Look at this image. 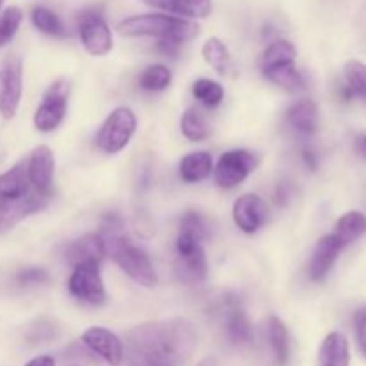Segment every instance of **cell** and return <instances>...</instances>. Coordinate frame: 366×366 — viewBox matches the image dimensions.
<instances>
[{"label": "cell", "mask_w": 366, "mask_h": 366, "mask_svg": "<svg viewBox=\"0 0 366 366\" xmlns=\"http://www.w3.org/2000/svg\"><path fill=\"white\" fill-rule=\"evenodd\" d=\"M2 4H4V0H0V9H2Z\"/></svg>", "instance_id": "44"}, {"label": "cell", "mask_w": 366, "mask_h": 366, "mask_svg": "<svg viewBox=\"0 0 366 366\" xmlns=\"http://www.w3.org/2000/svg\"><path fill=\"white\" fill-rule=\"evenodd\" d=\"M68 290L74 299L82 304H89V306H100L107 299L97 263L75 264L74 272L68 279Z\"/></svg>", "instance_id": "8"}, {"label": "cell", "mask_w": 366, "mask_h": 366, "mask_svg": "<svg viewBox=\"0 0 366 366\" xmlns=\"http://www.w3.org/2000/svg\"><path fill=\"white\" fill-rule=\"evenodd\" d=\"M213 174V157L206 150L192 152L184 156L179 163V175L184 182H200L206 181Z\"/></svg>", "instance_id": "21"}, {"label": "cell", "mask_w": 366, "mask_h": 366, "mask_svg": "<svg viewBox=\"0 0 366 366\" xmlns=\"http://www.w3.org/2000/svg\"><path fill=\"white\" fill-rule=\"evenodd\" d=\"M197 366H218V363H217V360H214V357H207V360L200 361V363Z\"/></svg>", "instance_id": "41"}, {"label": "cell", "mask_w": 366, "mask_h": 366, "mask_svg": "<svg viewBox=\"0 0 366 366\" xmlns=\"http://www.w3.org/2000/svg\"><path fill=\"white\" fill-rule=\"evenodd\" d=\"M66 261L75 267V264L81 263H97L100 264V261L106 256V250H104V238L100 234H86L82 238L75 239L70 245L66 247Z\"/></svg>", "instance_id": "16"}, {"label": "cell", "mask_w": 366, "mask_h": 366, "mask_svg": "<svg viewBox=\"0 0 366 366\" xmlns=\"http://www.w3.org/2000/svg\"><path fill=\"white\" fill-rule=\"evenodd\" d=\"M181 131L189 142H202V139H206L211 134L209 124L202 117V113L195 109V107H189V109L184 111L181 120Z\"/></svg>", "instance_id": "27"}, {"label": "cell", "mask_w": 366, "mask_h": 366, "mask_svg": "<svg viewBox=\"0 0 366 366\" xmlns=\"http://www.w3.org/2000/svg\"><path fill=\"white\" fill-rule=\"evenodd\" d=\"M354 331H356L357 347L366 357V307H361L354 315Z\"/></svg>", "instance_id": "36"}, {"label": "cell", "mask_w": 366, "mask_h": 366, "mask_svg": "<svg viewBox=\"0 0 366 366\" xmlns=\"http://www.w3.org/2000/svg\"><path fill=\"white\" fill-rule=\"evenodd\" d=\"M225 332L229 342L234 345H247L252 342V324L242 307H238V300H225Z\"/></svg>", "instance_id": "18"}, {"label": "cell", "mask_w": 366, "mask_h": 366, "mask_svg": "<svg viewBox=\"0 0 366 366\" xmlns=\"http://www.w3.org/2000/svg\"><path fill=\"white\" fill-rule=\"evenodd\" d=\"M24 89V64L16 54H7L0 63V114L11 120L16 114Z\"/></svg>", "instance_id": "7"}, {"label": "cell", "mask_w": 366, "mask_h": 366, "mask_svg": "<svg viewBox=\"0 0 366 366\" xmlns=\"http://www.w3.org/2000/svg\"><path fill=\"white\" fill-rule=\"evenodd\" d=\"M49 281H50V275L45 268L31 267V268H24V270H20L16 274V285L21 286V288L46 285Z\"/></svg>", "instance_id": "35"}, {"label": "cell", "mask_w": 366, "mask_h": 366, "mask_svg": "<svg viewBox=\"0 0 366 366\" xmlns=\"http://www.w3.org/2000/svg\"><path fill=\"white\" fill-rule=\"evenodd\" d=\"M343 249H345V243L335 232L322 236L317 245H315L313 256H311L310 277L317 282L324 281L336 264Z\"/></svg>", "instance_id": "14"}, {"label": "cell", "mask_w": 366, "mask_h": 366, "mask_svg": "<svg viewBox=\"0 0 366 366\" xmlns=\"http://www.w3.org/2000/svg\"><path fill=\"white\" fill-rule=\"evenodd\" d=\"M286 124L299 136H313L318 129V107L313 100L300 99L286 111Z\"/></svg>", "instance_id": "17"}, {"label": "cell", "mask_w": 366, "mask_h": 366, "mask_svg": "<svg viewBox=\"0 0 366 366\" xmlns=\"http://www.w3.org/2000/svg\"><path fill=\"white\" fill-rule=\"evenodd\" d=\"M79 36L92 56H106L113 49V36L102 13L97 9L84 11L79 18Z\"/></svg>", "instance_id": "10"}, {"label": "cell", "mask_w": 366, "mask_h": 366, "mask_svg": "<svg viewBox=\"0 0 366 366\" xmlns=\"http://www.w3.org/2000/svg\"><path fill=\"white\" fill-rule=\"evenodd\" d=\"M263 75L268 81L274 82L275 86H279V88L286 89L290 93H300L306 89V81H304L302 74H300L295 63L270 68V70L263 71Z\"/></svg>", "instance_id": "23"}, {"label": "cell", "mask_w": 366, "mask_h": 366, "mask_svg": "<svg viewBox=\"0 0 366 366\" xmlns=\"http://www.w3.org/2000/svg\"><path fill=\"white\" fill-rule=\"evenodd\" d=\"M31 20L32 24H34V27L38 29L39 32H43V34L56 36V38H63V36H66L63 21L59 20V16H57L54 11L46 9V7L43 6L34 7L31 13Z\"/></svg>", "instance_id": "28"}, {"label": "cell", "mask_w": 366, "mask_h": 366, "mask_svg": "<svg viewBox=\"0 0 366 366\" xmlns=\"http://www.w3.org/2000/svg\"><path fill=\"white\" fill-rule=\"evenodd\" d=\"M361 152L366 157V136H363V139H361Z\"/></svg>", "instance_id": "42"}, {"label": "cell", "mask_w": 366, "mask_h": 366, "mask_svg": "<svg viewBox=\"0 0 366 366\" xmlns=\"http://www.w3.org/2000/svg\"><path fill=\"white\" fill-rule=\"evenodd\" d=\"M202 57L209 66L220 75H232L236 70V64L232 61L231 52H229L227 45L222 41L220 38H209L202 45Z\"/></svg>", "instance_id": "22"}, {"label": "cell", "mask_w": 366, "mask_h": 366, "mask_svg": "<svg viewBox=\"0 0 366 366\" xmlns=\"http://www.w3.org/2000/svg\"><path fill=\"white\" fill-rule=\"evenodd\" d=\"M302 159L311 172H315L318 168V157L315 154V150L310 149V147H304L302 149Z\"/></svg>", "instance_id": "39"}, {"label": "cell", "mask_w": 366, "mask_h": 366, "mask_svg": "<svg viewBox=\"0 0 366 366\" xmlns=\"http://www.w3.org/2000/svg\"><path fill=\"white\" fill-rule=\"evenodd\" d=\"M25 366H56V361H54V357L50 356H38L34 357V360L29 361Z\"/></svg>", "instance_id": "40"}, {"label": "cell", "mask_w": 366, "mask_h": 366, "mask_svg": "<svg viewBox=\"0 0 366 366\" xmlns=\"http://www.w3.org/2000/svg\"><path fill=\"white\" fill-rule=\"evenodd\" d=\"M102 238L106 256H109L132 281L145 288H152L157 285V274L149 256L139 247H136L127 236L118 232V234H106Z\"/></svg>", "instance_id": "4"}, {"label": "cell", "mask_w": 366, "mask_h": 366, "mask_svg": "<svg viewBox=\"0 0 366 366\" xmlns=\"http://www.w3.org/2000/svg\"><path fill=\"white\" fill-rule=\"evenodd\" d=\"M52 195L32 184L25 159L20 161L0 175V224L9 231L24 218L45 209Z\"/></svg>", "instance_id": "2"}, {"label": "cell", "mask_w": 366, "mask_h": 366, "mask_svg": "<svg viewBox=\"0 0 366 366\" xmlns=\"http://www.w3.org/2000/svg\"><path fill=\"white\" fill-rule=\"evenodd\" d=\"M345 81L354 97L366 100V64L357 59L347 61Z\"/></svg>", "instance_id": "31"}, {"label": "cell", "mask_w": 366, "mask_h": 366, "mask_svg": "<svg viewBox=\"0 0 366 366\" xmlns=\"http://www.w3.org/2000/svg\"><path fill=\"white\" fill-rule=\"evenodd\" d=\"M297 59V49L292 41L288 39H275L270 45L264 49L263 56H261L259 66L261 71H267L270 68L281 66V64L295 63Z\"/></svg>", "instance_id": "24"}, {"label": "cell", "mask_w": 366, "mask_h": 366, "mask_svg": "<svg viewBox=\"0 0 366 366\" xmlns=\"http://www.w3.org/2000/svg\"><path fill=\"white\" fill-rule=\"evenodd\" d=\"M59 336V327L52 320H38L32 324L27 331V342L32 345L39 343H50Z\"/></svg>", "instance_id": "33"}, {"label": "cell", "mask_w": 366, "mask_h": 366, "mask_svg": "<svg viewBox=\"0 0 366 366\" xmlns=\"http://www.w3.org/2000/svg\"><path fill=\"white\" fill-rule=\"evenodd\" d=\"M82 343L102 357L107 365L120 366L124 361V343L114 332H111L106 327H89L82 335Z\"/></svg>", "instance_id": "12"}, {"label": "cell", "mask_w": 366, "mask_h": 366, "mask_svg": "<svg viewBox=\"0 0 366 366\" xmlns=\"http://www.w3.org/2000/svg\"><path fill=\"white\" fill-rule=\"evenodd\" d=\"M2 232H6V231H4V227H2V225H0V234H2Z\"/></svg>", "instance_id": "43"}, {"label": "cell", "mask_w": 366, "mask_h": 366, "mask_svg": "<svg viewBox=\"0 0 366 366\" xmlns=\"http://www.w3.org/2000/svg\"><path fill=\"white\" fill-rule=\"evenodd\" d=\"M179 232H186V234L193 236V238H197L199 242H202V239H206L207 236H209V225H207L206 218H204L202 214L197 213V211H188V213L182 217Z\"/></svg>", "instance_id": "34"}, {"label": "cell", "mask_w": 366, "mask_h": 366, "mask_svg": "<svg viewBox=\"0 0 366 366\" xmlns=\"http://www.w3.org/2000/svg\"><path fill=\"white\" fill-rule=\"evenodd\" d=\"M257 167V156L249 152V150H229L222 154L218 159L214 172V181L220 188L232 189L238 184H242L250 172Z\"/></svg>", "instance_id": "9"}, {"label": "cell", "mask_w": 366, "mask_h": 366, "mask_svg": "<svg viewBox=\"0 0 366 366\" xmlns=\"http://www.w3.org/2000/svg\"><path fill=\"white\" fill-rule=\"evenodd\" d=\"M68 97H70V81L57 79L43 93L38 109L34 113V125L38 131L50 132L61 125L66 117Z\"/></svg>", "instance_id": "6"}, {"label": "cell", "mask_w": 366, "mask_h": 366, "mask_svg": "<svg viewBox=\"0 0 366 366\" xmlns=\"http://www.w3.org/2000/svg\"><path fill=\"white\" fill-rule=\"evenodd\" d=\"M147 6L186 18H207L213 11L211 0H143Z\"/></svg>", "instance_id": "19"}, {"label": "cell", "mask_w": 366, "mask_h": 366, "mask_svg": "<svg viewBox=\"0 0 366 366\" xmlns=\"http://www.w3.org/2000/svg\"><path fill=\"white\" fill-rule=\"evenodd\" d=\"M197 347L195 325L184 318L145 322L125 335L129 366H182Z\"/></svg>", "instance_id": "1"}, {"label": "cell", "mask_w": 366, "mask_h": 366, "mask_svg": "<svg viewBox=\"0 0 366 366\" xmlns=\"http://www.w3.org/2000/svg\"><path fill=\"white\" fill-rule=\"evenodd\" d=\"M25 167H27L29 179H31V182L36 188L41 189V192L52 193L56 161H54V154L49 147H36L31 152V156L25 159Z\"/></svg>", "instance_id": "15"}, {"label": "cell", "mask_w": 366, "mask_h": 366, "mask_svg": "<svg viewBox=\"0 0 366 366\" xmlns=\"http://www.w3.org/2000/svg\"><path fill=\"white\" fill-rule=\"evenodd\" d=\"M232 218L234 224L247 234H254L264 225L268 218L267 204L263 202L259 195L254 193H245L239 197L232 207Z\"/></svg>", "instance_id": "13"}, {"label": "cell", "mask_w": 366, "mask_h": 366, "mask_svg": "<svg viewBox=\"0 0 366 366\" xmlns=\"http://www.w3.org/2000/svg\"><path fill=\"white\" fill-rule=\"evenodd\" d=\"M175 274H177L179 281L189 286L202 285L206 281L207 261L202 249V243H195V245L177 249Z\"/></svg>", "instance_id": "11"}, {"label": "cell", "mask_w": 366, "mask_h": 366, "mask_svg": "<svg viewBox=\"0 0 366 366\" xmlns=\"http://www.w3.org/2000/svg\"><path fill=\"white\" fill-rule=\"evenodd\" d=\"M181 46H182V43L177 41V39H161V41H157V50L168 57L177 56L179 50H181Z\"/></svg>", "instance_id": "37"}, {"label": "cell", "mask_w": 366, "mask_h": 366, "mask_svg": "<svg viewBox=\"0 0 366 366\" xmlns=\"http://www.w3.org/2000/svg\"><path fill=\"white\" fill-rule=\"evenodd\" d=\"M267 331H268V340H270L272 350H274L275 361L279 366H285L288 363L290 357V336L286 325L279 320L275 315L268 317L267 320Z\"/></svg>", "instance_id": "25"}, {"label": "cell", "mask_w": 366, "mask_h": 366, "mask_svg": "<svg viewBox=\"0 0 366 366\" xmlns=\"http://www.w3.org/2000/svg\"><path fill=\"white\" fill-rule=\"evenodd\" d=\"M136 132V117L131 107H117L100 127L97 147L106 154H117L129 145Z\"/></svg>", "instance_id": "5"}, {"label": "cell", "mask_w": 366, "mask_h": 366, "mask_svg": "<svg viewBox=\"0 0 366 366\" xmlns=\"http://www.w3.org/2000/svg\"><path fill=\"white\" fill-rule=\"evenodd\" d=\"M275 199H277L279 206H286L292 200V186L288 182H281L277 188V193H275Z\"/></svg>", "instance_id": "38"}, {"label": "cell", "mask_w": 366, "mask_h": 366, "mask_svg": "<svg viewBox=\"0 0 366 366\" xmlns=\"http://www.w3.org/2000/svg\"><path fill=\"white\" fill-rule=\"evenodd\" d=\"M118 32L127 38H156L161 39H177L184 43L195 38L200 32L199 25L192 20L170 14L149 13L129 16L118 24Z\"/></svg>", "instance_id": "3"}, {"label": "cell", "mask_w": 366, "mask_h": 366, "mask_svg": "<svg viewBox=\"0 0 366 366\" xmlns=\"http://www.w3.org/2000/svg\"><path fill=\"white\" fill-rule=\"evenodd\" d=\"M320 366H349L350 349L349 342L342 332H329L322 342L320 354H318Z\"/></svg>", "instance_id": "20"}, {"label": "cell", "mask_w": 366, "mask_h": 366, "mask_svg": "<svg viewBox=\"0 0 366 366\" xmlns=\"http://www.w3.org/2000/svg\"><path fill=\"white\" fill-rule=\"evenodd\" d=\"M21 11L18 7H7L2 14H0V46L7 45L11 39L14 38V34L18 32L21 24Z\"/></svg>", "instance_id": "32"}, {"label": "cell", "mask_w": 366, "mask_h": 366, "mask_svg": "<svg viewBox=\"0 0 366 366\" xmlns=\"http://www.w3.org/2000/svg\"><path fill=\"white\" fill-rule=\"evenodd\" d=\"M192 92L193 97L207 107H217L224 100V88H222L220 82L211 81V79H199V81H195Z\"/></svg>", "instance_id": "30"}, {"label": "cell", "mask_w": 366, "mask_h": 366, "mask_svg": "<svg viewBox=\"0 0 366 366\" xmlns=\"http://www.w3.org/2000/svg\"><path fill=\"white\" fill-rule=\"evenodd\" d=\"M138 82L145 92H163L170 86L172 71L164 64H150L139 74Z\"/></svg>", "instance_id": "29"}, {"label": "cell", "mask_w": 366, "mask_h": 366, "mask_svg": "<svg viewBox=\"0 0 366 366\" xmlns=\"http://www.w3.org/2000/svg\"><path fill=\"white\" fill-rule=\"evenodd\" d=\"M335 234L345 243V247L360 239L361 236L366 234L365 213H361V211H349L343 217H340V220L336 222Z\"/></svg>", "instance_id": "26"}]
</instances>
